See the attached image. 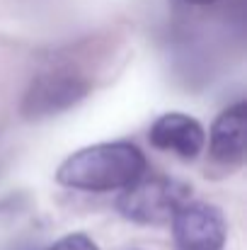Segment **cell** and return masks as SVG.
<instances>
[{
  "mask_svg": "<svg viewBox=\"0 0 247 250\" xmlns=\"http://www.w3.org/2000/svg\"><path fill=\"white\" fill-rule=\"evenodd\" d=\"M146 175V156L131 141L95 144L68 156L56 170V182L82 192L126 189Z\"/></svg>",
  "mask_w": 247,
  "mask_h": 250,
  "instance_id": "obj_1",
  "label": "cell"
},
{
  "mask_svg": "<svg viewBox=\"0 0 247 250\" xmlns=\"http://www.w3.org/2000/svg\"><path fill=\"white\" fill-rule=\"evenodd\" d=\"M191 187L170 175H151L141 177L131 187L121 192L116 199V209L133 224L143 226H160L172 221V216L189 202Z\"/></svg>",
  "mask_w": 247,
  "mask_h": 250,
  "instance_id": "obj_2",
  "label": "cell"
},
{
  "mask_svg": "<svg viewBox=\"0 0 247 250\" xmlns=\"http://www.w3.org/2000/svg\"><path fill=\"white\" fill-rule=\"evenodd\" d=\"M226 219L213 204L187 202L172 216V238L177 250H223Z\"/></svg>",
  "mask_w": 247,
  "mask_h": 250,
  "instance_id": "obj_3",
  "label": "cell"
},
{
  "mask_svg": "<svg viewBox=\"0 0 247 250\" xmlns=\"http://www.w3.org/2000/svg\"><path fill=\"white\" fill-rule=\"evenodd\" d=\"M87 95V83L76 73H46L29 85L22 100V117L27 119H46L73 104H78Z\"/></svg>",
  "mask_w": 247,
  "mask_h": 250,
  "instance_id": "obj_4",
  "label": "cell"
},
{
  "mask_svg": "<svg viewBox=\"0 0 247 250\" xmlns=\"http://www.w3.org/2000/svg\"><path fill=\"white\" fill-rule=\"evenodd\" d=\"M148 139L160 151L177 153L184 161H194L204 148L206 131L194 117L182 112H167L153 122Z\"/></svg>",
  "mask_w": 247,
  "mask_h": 250,
  "instance_id": "obj_5",
  "label": "cell"
},
{
  "mask_svg": "<svg viewBox=\"0 0 247 250\" xmlns=\"http://www.w3.org/2000/svg\"><path fill=\"white\" fill-rule=\"evenodd\" d=\"M245 102H235L233 107L223 109L211 126V156L223 166H240L245 161Z\"/></svg>",
  "mask_w": 247,
  "mask_h": 250,
  "instance_id": "obj_6",
  "label": "cell"
},
{
  "mask_svg": "<svg viewBox=\"0 0 247 250\" xmlns=\"http://www.w3.org/2000/svg\"><path fill=\"white\" fill-rule=\"evenodd\" d=\"M49 250H99L92 238H87L85 233H68L61 241H56Z\"/></svg>",
  "mask_w": 247,
  "mask_h": 250,
  "instance_id": "obj_7",
  "label": "cell"
},
{
  "mask_svg": "<svg viewBox=\"0 0 247 250\" xmlns=\"http://www.w3.org/2000/svg\"><path fill=\"white\" fill-rule=\"evenodd\" d=\"M187 2H196V5H209V2H213V0H187Z\"/></svg>",
  "mask_w": 247,
  "mask_h": 250,
  "instance_id": "obj_8",
  "label": "cell"
}]
</instances>
